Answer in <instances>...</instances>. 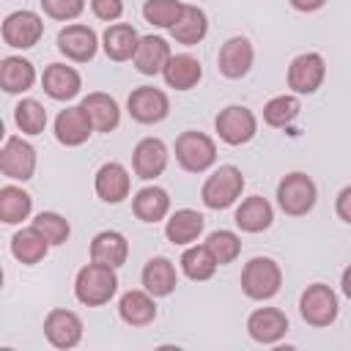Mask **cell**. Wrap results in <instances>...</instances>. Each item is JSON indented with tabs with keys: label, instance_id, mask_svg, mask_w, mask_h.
<instances>
[{
	"label": "cell",
	"instance_id": "7a4b0ae2",
	"mask_svg": "<svg viewBox=\"0 0 351 351\" xmlns=\"http://www.w3.org/2000/svg\"><path fill=\"white\" fill-rule=\"evenodd\" d=\"M241 291L247 299L252 302H266L271 296H277L280 285H282V269L274 258L266 255H255L244 263L241 269Z\"/></svg>",
	"mask_w": 351,
	"mask_h": 351
},
{
	"label": "cell",
	"instance_id": "277c9868",
	"mask_svg": "<svg viewBox=\"0 0 351 351\" xmlns=\"http://www.w3.org/2000/svg\"><path fill=\"white\" fill-rule=\"evenodd\" d=\"M315 200H318V186L302 170H293V173L282 176V181L277 184V206L288 217H304V214H310L313 206H315Z\"/></svg>",
	"mask_w": 351,
	"mask_h": 351
},
{
	"label": "cell",
	"instance_id": "e575fe53",
	"mask_svg": "<svg viewBox=\"0 0 351 351\" xmlns=\"http://www.w3.org/2000/svg\"><path fill=\"white\" fill-rule=\"evenodd\" d=\"M302 112V101L296 93H280L274 99H269L263 104V123L274 126V129H285L288 123H293Z\"/></svg>",
	"mask_w": 351,
	"mask_h": 351
},
{
	"label": "cell",
	"instance_id": "e0dca14e",
	"mask_svg": "<svg viewBox=\"0 0 351 351\" xmlns=\"http://www.w3.org/2000/svg\"><path fill=\"white\" fill-rule=\"evenodd\" d=\"M288 332V315L277 307H258L247 318V335L261 346H274Z\"/></svg>",
	"mask_w": 351,
	"mask_h": 351
},
{
	"label": "cell",
	"instance_id": "4fadbf2b",
	"mask_svg": "<svg viewBox=\"0 0 351 351\" xmlns=\"http://www.w3.org/2000/svg\"><path fill=\"white\" fill-rule=\"evenodd\" d=\"M58 49L74 60V63H88L96 58V49H99V36L90 25H82V22H71L66 25L60 33H58Z\"/></svg>",
	"mask_w": 351,
	"mask_h": 351
},
{
	"label": "cell",
	"instance_id": "5b68a950",
	"mask_svg": "<svg viewBox=\"0 0 351 351\" xmlns=\"http://www.w3.org/2000/svg\"><path fill=\"white\" fill-rule=\"evenodd\" d=\"M176 162L186 173H206L217 162V143L206 132L186 129L176 137Z\"/></svg>",
	"mask_w": 351,
	"mask_h": 351
},
{
	"label": "cell",
	"instance_id": "ee69618b",
	"mask_svg": "<svg viewBox=\"0 0 351 351\" xmlns=\"http://www.w3.org/2000/svg\"><path fill=\"white\" fill-rule=\"evenodd\" d=\"M340 291L346 293V299H351V266H346L340 274Z\"/></svg>",
	"mask_w": 351,
	"mask_h": 351
},
{
	"label": "cell",
	"instance_id": "d590c367",
	"mask_svg": "<svg viewBox=\"0 0 351 351\" xmlns=\"http://www.w3.org/2000/svg\"><path fill=\"white\" fill-rule=\"evenodd\" d=\"M14 121L22 134H41L47 129V110L36 99H22L14 107Z\"/></svg>",
	"mask_w": 351,
	"mask_h": 351
},
{
	"label": "cell",
	"instance_id": "1f68e13d",
	"mask_svg": "<svg viewBox=\"0 0 351 351\" xmlns=\"http://www.w3.org/2000/svg\"><path fill=\"white\" fill-rule=\"evenodd\" d=\"M206 33H208V16L197 5H184L178 22L170 27V36L176 38V44H184V47L200 44L206 38Z\"/></svg>",
	"mask_w": 351,
	"mask_h": 351
},
{
	"label": "cell",
	"instance_id": "ba28073f",
	"mask_svg": "<svg viewBox=\"0 0 351 351\" xmlns=\"http://www.w3.org/2000/svg\"><path fill=\"white\" fill-rule=\"evenodd\" d=\"M0 36L8 47L14 49H30L41 41L44 36V19L36 14V11H11L5 19H3V27H0Z\"/></svg>",
	"mask_w": 351,
	"mask_h": 351
},
{
	"label": "cell",
	"instance_id": "f35d334b",
	"mask_svg": "<svg viewBox=\"0 0 351 351\" xmlns=\"http://www.w3.org/2000/svg\"><path fill=\"white\" fill-rule=\"evenodd\" d=\"M30 225H36V228L47 236V241H49L52 247L66 244L69 236H71V225H69V219H66L63 214H58V211H41V214L33 217Z\"/></svg>",
	"mask_w": 351,
	"mask_h": 351
},
{
	"label": "cell",
	"instance_id": "7c38bea8",
	"mask_svg": "<svg viewBox=\"0 0 351 351\" xmlns=\"http://www.w3.org/2000/svg\"><path fill=\"white\" fill-rule=\"evenodd\" d=\"M44 337L49 340V346L69 351V348L80 346V340H82V318L74 310L55 307L44 318Z\"/></svg>",
	"mask_w": 351,
	"mask_h": 351
},
{
	"label": "cell",
	"instance_id": "ffe728a7",
	"mask_svg": "<svg viewBox=\"0 0 351 351\" xmlns=\"http://www.w3.org/2000/svg\"><path fill=\"white\" fill-rule=\"evenodd\" d=\"M173 58L170 52V44L162 38V36H140V44H137V52L132 58L134 69L145 77H154V74H162L167 60Z\"/></svg>",
	"mask_w": 351,
	"mask_h": 351
},
{
	"label": "cell",
	"instance_id": "836d02e7",
	"mask_svg": "<svg viewBox=\"0 0 351 351\" xmlns=\"http://www.w3.org/2000/svg\"><path fill=\"white\" fill-rule=\"evenodd\" d=\"M181 271L189 277V280H195V282H203V280H211L214 277V271H217V258L211 255V250L206 247V244H189L186 250H184V255H181Z\"/></svg>",
	"mask_w": 351,
	"mask_h": 351
},
{
	"label": "cell",
	"instance_id": "83f0119b",
	"mask_svg": "<svg viewBox=\"0 0 351 351\" xmlns=\"http://www.w3.org/2000/svg\"><path fill=\"white\" fill-rule=\"evenodd\" d=\"M80 104L88 112V118H90V123H93L96 132H112V129H118V123H121V107H118V101L110 93L93 90Z\"/></svg>",
	"mask_w": 351,
	"mask_h": 351
},
{
	"label": "cell",
	"instance_id": "cb8c5ba5",
	"mask_svg": "<svg viewBox=\"0 0 351 351\" xmlns=\"http://www.w3.org/2000/svg\"><path fill=\"white\" fill-rule=\"evenodd\" d=\"M137 44H140V33L129 25V22H112L104 36H101V47H104V55L115 63H123V60H132L134 52H137Z\"/></svg>",
	"mask_w": 351,
	"mask_h": 351
},
{
	"label": "cell",
	"instance_id": "8d00e7d4",
	"mask_svg": "<svg viewBox=\"0 0 351 351\" xmlns=\"http://www.w3.org/2000/svg\"><path fill=\"white\" fill-rule=\"evenodd\" d=\"M206 247L211 250V255L217 258L219 266L233 263V261L241 255V239H239L233 230H225V228L211 230L208 239H206Z\"/></svg>",
	"mask_w": 351,
	"mask_h": 351
},
{
	"label": "cell",
	"instance_id": "b9f144b4",
	"mask_svg": "<svg viewBox=\"0 0 351 351\" xmlns=\"http://www.w3.org/2000/svg\"><path fill=\"white\" fill-rule=\"evenodd\" d=\"M335 211H337V217H340L343 222L351 225V186H343V189L337 192V197H335Z\"/></svg>",
	"mask_w": 351,
	"mask_h": 351
},
{
	"label": "cell",
	"instance_id": "7bdbcfd3",
	"mask_svg": "<svg viewBox=\"0 0 351 351\" xmlns=\"http://www.w3.org/2000/svg\"><path fill=\"white\" fill-rule=\"evenodd\" d=\"M291 5H293L296 11H302V14H313V11L324 8L326 0H291Z\"/></svg>",
	"mask_w": 351,
	"mask_h": 351
},
{
	"label": "cell",
	"instance_id": "603a6c76",
	"mask_svg": "<svg viewBox=\"0 0 351 351\" xmlns=\"http://www.w3.org/2000/svg\"><path fill=\"white\" fill-rule=\"evenodd\" d=\"M156 296H151L145 288H134V291H126L121 299H118V315L123 324L129 326H148L154 324L156 318Z\"/></svg>",
	"mask_w": 351,
	"mask_h": 351
},
{
	"label": "cell",
	"instance_id": "3957f363",
	"mask_svg": "<svg viewBox=\"0 0 351 351\" xmlns=\"http://www.w3.org/2000/svg\"><path fill=\"white\" fill-rule=\"evenodd\" d=\"M241 189H244V176L236 165H219L200 186V200L206 208H214V211H222V208H230L239 197H241Z\"/></svg>",
	"mask_w": 351,
	"mask_h": 351
},
{
	"label": "cell",
	"instance_id": "d6986e66",
	"mask_svg": "<svg viewBox=\"0 0 351 351\" xmlns=\"http://www.w3.org/2000/svg\"><path fill=\"white\" fill-rule=\"evenodd\" d=\"M41 88L55 101H71L82 88V77H80V71L74 66L49 63L44 69V74H41Z\"/></svg>",
	"mask_w": 351,
	"mask_h": 351
},
{
	"label": "cell",
	"instance_id": "ac0fdd59",
	"mask_svg": "<svg viewBox=\"0 0 351 351\" xmlns=\"http://www.w3.org/2000/svg\"><path fill=\"white\" fill-rule=\"evenodd\" d=\"M93 123L88 118V112L82 110V104L77 107H66L58 112L55 118V140L66 148H77L82 143H88V137L93 134Z\"/></svg>",
	"mask_w": 351,
	"mask_h": 351
},
{
	"label": "cell",
	"instance_id": "8992f818",
	"mask_svg": "<svg viewBox=\"0 0 351 351\" xmlns=\"http://www.w3.org/2000/svg\"><path fill=\"white\" fill-rule=\"evenodd\" d=\"M214 132L225 145H244L258 132V118L244 104H228L214 118Z\"/></svg>",
	"mask_w": 351,
	"mask_h": 351
},
{
	"label": "cell",
	"instance_id": "52a82bcc",
	"mask_svg": "<svg viewBox=\"0 0 351 351\" xmlns=\"http://www.w3.org/2000/svg\"><path fill=\"white\" fill-rule=\"evenodd\" d=\"M299 313L310 326H318V329L329 326V324H335V318L340 313L337 293L324 282H313L299 296Z\"/></svg>",
	"mask_w": 351,
	"mask_h": 351
},
{
	"label": "cell",
	"instance_id": "4316f807",
	"mask_svg": "<svg viewBox=\"0 0 351 351\" xmlns=\"http://www.w3.org/2000/svg\"><path fill=\"white\" fill-rule=\"evenodd\" d=\"M49 247H52V244L47 241V236H44L36 225L22 228V230H16V233L11 236V255H14L19 263H25V266L41 263V261L47 258Z\"/></svg>",
	"mask_w": 351,
	"mask_h": 351
},
{
	"label": "cell",
	"instance_id": "6da1fadb",
	"mask_svg": "<svg viewBox=\"0 0 351 351\" xmlns=\"http://www.w3.org/2000/svg\"><path fill=\"white\" fill-rule=\"evenodd\" d=\"M115 291H118L115 266L90 261L74 277V296L85 307H101V304H107L115 296Z\"/></svg>",
	"mask_w": 351,
	"mask_h": 351
},
{
	"label": "cell",
	"instance_id": "60d3db41",
	"mask_svg": "<svg viewBox=\"0 0 351 351\" xmlns=\"http://www.w3.org/2000/svg\"><path fill=\"white\" fill-rule=\"evenodd\" d=\"M90 11L101 22H118L123 14V0H90Z\"/></svg>",
	"mask_w": 351,
	"mask_h": 351
},
{
	"label": "cell",
	"instance_id": "74e56055",
	"mask_svg": "<svg viewBox=\"0 0 351 351\" xmlns=\"http://www.w3.org/2000/svg\"><path fill=\"white\" fill-rule=\"evenodd\" d=\"M181 11H184L181 0H145L143 3L145 22H151L154 27H165V30H170L178 22Z\"/></svg>",
	"mask_w": 351,
	"mask_h": 351
},
{
	"label": "cell",
	"instance_id": "d4e9b609",
	"mask_svg": "<svg viewBox=\"0 0 351 351\" xmlns=\"http://www.w3.org/2000/svg\"><path fill=\"white\" fill-rule=\"evenodd\" d=\"M140 282L143 288L151 293V296H170L178 285V271L173 266L170 258H151L145 266H143V274H140Z\"/></svg>",
	"mask_w": 351,
	"mask_h": 351
},
{
	"label": "cell",
	"instance_id": "4dcf8cb0",
	"mask_svg": "<svg viewBox=\"0 0 351 351\" xmlns=\"http://www.w3.org/2000/svg\"><path fill=\"white\" fill-rule=\"evenodd\" d=\"M132 211H134V217L140 219V222H159V219H165L167 217V211H170V195H167V189H162V186H143L134 197H132Z\"/></svg>",
	"mask_w": 351,
	"mask_h": 351
},
{
	"label": "cell",
	"instance_id": "9c48e42d",
	"mask_svg": "<svg viewBox=\"0 0 351 351\" xmlns=\"http://www.w3.org/2000/svg\"><path fill=\"white\" fill-rule=\"evenodd\" d=\"M326 60L318 52H302L288 66V88L296 96H310L324 85Z\"/></svg>",
	"mask_w": 351,
	"mask_h": 351
},
{
	"label": "cell",
	"instance_id": "30bf717a",
	"mask_svg": "<svg viewBox=\"0 0 351 351\" xmlns=\"http://www.w3.org/2000/svg\"><path fill=\"white\" fill-rule=\"evenodd\" d=\"M126 110H129L132 121L151 126V123H159V121L167 118V112H170V99H167V93H165L162 88L140 85V88H134V90L129 93Z\"/></svg>",
	"mask_w": 351,
	"mask_h": 351
},
{
	"label": "cell",
	"instance_id": "d6a6232c",
	"mask_svg": "<svg viewBox=\"0 0 351 351\" xmlns=\"http://www.w3.org/2000/svg\"><path fill=\"white\" fill-rule=\"evenodd\" d=\"M33 211V197L16 186V184H5L0 186V219L5 225H19L22 219H27Z\"/></svg>",
	"mask_w": 351,
	"mask_h": 351
},
{
	"label": "cell",
	"instance_id": "7402d4cb",
	"mask_svg": "<svg viewBox=\"0 0 351 351\" xmlns=\"http://www.w3.org/2000/svg\"><path fill=\"white\" fill-rule=\"evenodd\" d=\"M206 228V217L195 208H178L170 214V219L165 222V236L170 244H178V247H189L200 239Z\"/></svg>",
	"mask_w": 351,
	"mask_h": 351
},
{
	"label": "cell",
	"instance_id": "f546056e",
	"mask_svg": "<svg viewBox=\"0 0 351 351\" xmlns=\"http://www.w3.org/2000/svg\"><path fill=\"white\" fill-rule=\"evenodd\" d=\"M129 258V241L121 230H101L90 241V261L107 263V266H123Z\"/></svg>",
	"mask_w": 351,
	"mask_h": 351
},
{
	"label": "cell",
	"instance_id": "ab89813d",
	"mask_svg": "<svg viewBox=\"0 0 351 351\" xmlns=\"http://www.w3.org/2000/svg\"><path fill=\"white\" fill-rule=\"evenodd\" d=\"M41 11L58 22H74L85 11V0H38Z\"/></svg>",
	"mask_w": 351,
	"mask_h": 351
},
{
	"label": "cell",
	"instance_id": "8fae6325",
	"mask_svg": "<svg viewBox=\"0 0 351 351\" xmlns=\"http://www.w3.org/2000/svg\"><path fill=\"white\" fill-rule=\"evenodd\" d=\"M0 170L11 181H30L36 173V148L16 134L5 137L0 148Z\"/></svg>",
	"mask_w": 351,
	"mask_h": 351
},
{
	"label": "cell",
	"instance_id": "f1b7e54d",
	"mask_svg": "<svg viewBox=\"0 0 351 351\" xmlns=\"http://www.w3.org/2000/svg\"><path fill=\"white\" fill-rule=\"evenodd\" d=\"M162 77H165L167 88H176V90H192V88L200 82V77H203V66H200V60H197L195 55L181 52V55H173V58L167 60Z\"/></svg>",
	"mask_w": 351,
	"mask_h": 351
},
{
	"label": "cell",
	"instance_id": "5bb4252c",
	"mask_svg": "<svg viewBox=\"0 0 351 351\" xmlns=\"http://www.w3.org/2000/svg\"><path fill=\"white\" fill-rule=\"evenodd\" d=\"M252 60H255V49H252V44H250V38H244V36H230V38L219 47L217 69H219V74L228 77V80H241V77L250 74Z\"/></svg>",
	"mask_w": 351,
	"mask_h": 351
},
{
	"label": "cell",
	"instance_id": "2e32d148",
	"mask_svg": "<svg viewBox=\"0 0 351 351\" xmlns=\"http://www.w3.org/2000/svg\"><path fill=\"white\" fill-rule=\"evenodd\" d=\"M93 189L99 195V200L110 203V206H118L129 197L132 192V176L129 170L121 165V162H104L99 170H96V178H93Z\"/></svg>",
	"mask_w": 351,
	"mask_h": 351
},
{
	"label": "cell",
	"instance_id": "44dd1931",
	"mask_svg": "<svg viewBox=\"0 0 351 351\" xmlns=\"http://www.w3.org/2000/svg\"><path fill=\"white\" fill-rule=\"evenodd\" d=\"M233 222H236V228L244 230V233H263V230H269L271 222H274V208H271V203H269L266 197L250 195V197H244L241 206L236 208Z\"/></svg>",
	"mask_w": 351,
	"mask_h": 351
},
{
	"label": "cell",
	"instance_id": "484cf974",
	"mask_svg": "<svg viewBox=\"0 0 351 351\" xmlns=\"http://www.w3.org/2000/svg\"><path fill=\"white\" fill-rule=\"evenodd\" d=\"M36 85V66L22 55H5L0 60V88L5 93H25Z\"/></svg>",
	"mask_w": 351,
	"mask_h": 351
},
{
	"label": "cell",
	"instance_id": "9a60e30c",
	"mask_svg": "<svg viewBox=\"0 0 351 351\" xmlns=\"http://www.w3.org/2000/svg\"><path fill=\"white\" fill-rule=\"evenodd\" d=\"M167 162H170V151H167L165 140H159V137H143L132 151L134 176L143 181H154L156 176H162Z\"/></svg>",
	"mask_w": 351,
	"mask_h": 351
}]
</instances>
